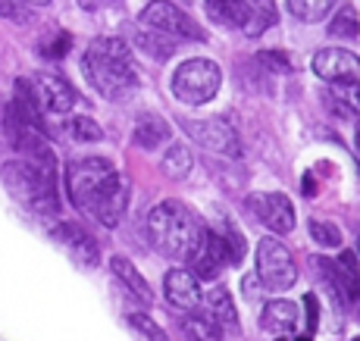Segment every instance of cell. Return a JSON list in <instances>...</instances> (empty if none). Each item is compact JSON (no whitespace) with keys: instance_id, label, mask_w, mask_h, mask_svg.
<instances>
[{"instance_id":"cell-4","label":"cell","mask_w":360,"mask_h":341,"mask_svg":"<svg viewBox=\"0 0 360 341\" xmlns=\"http://www.w3.org/2000/svg\"><path fill=\"white\" fill-rule=\"evenodd\" d=\"M200 232L198 213L188 210L182 200H163L148 213V238L157 254L169 257V260H185L195 250Z\"/></svg>"},{"instance_id":"cell-38","label":"cell","mask_w":360,"mask_h":341,"mask_svg":"<svg viewBox=\"0 0 360 341\" xmlns=\"http://www.w3.org/2000/svg\"><path fill=\"white\" fill-rule=\"evenodd\" d=\"M357 254H360V232H357Z\"/></svg>"},{"instance_id":"cell-14","label":"cell","mask_w":360,"mask_h":341,"mask_svg":"<svg viewBox=\"0 0 360 341\" xmlns=\"http://www.w3.org/2000/svg\"><path fill=\"white\" fill-rule=\"evenodd\" d=\"M198 282L200 279L191 273V269H182V266L169 269L166 279H163L166 301H169L172 307H179V310H195L200 304V285Z\"/></svg>"},{"instance_id":"cell-30","label":"cell","mask_w":360,"mask_h":341,"mask_svg":"<svg viewBox=\"0 0 360 341\" xmlns=\"http://www.w3.org/2000/svg\"><path fill=\"white\" fill-rule=\"evenodd\" d=\"M257 63L263 69H269V72H292V57L282 51H260L257 53Z\"/></svg>"},{"instance_id":"cell-19","label":"cell","mask_w":360,"mask_h":341,"mask_svg":"<svg viewBox=\"0 0 360 341\" xmlns=\"http://www.w3.org/2000/svg\"><path fill=\"white\" fill-rule=\"evenodd\" d=\"M163 141H169V122L157 113H144L141 120L135 122V144L144 150L160 148Z\"/></svg>"},{"instance_id":"cell-36","label":"cell","mask_w":360,"mask_h":341,"mask_svg":"<svg viewBox=\"0 0 360 341\" xmlns=\"http://www.w3.org/2000/svg\"><path fill=\"white\" fill-rule=\"evenodd\" d=\"M354 150H357V157H360V125H357V135H354Z\"/></svg>"},{"instance_id":"cell-6","label":"cell","mask_w":360,"mask_h":341,"mask_svg":"<svg viewBox=\"0 0 360 341\" xmlns=\"http://www.w3.org/2000/svg\"><path fill=\"white\" fill-rule=\"evenodd\" d=\"M257 279L273 291H285L295 285V279H297L295 260L279 238H269L266 235L257 245Z\"/></svg>"},{"instance_id":"cell-18","label":"cell","mask_w":360,"mask_h":341,"mask_svg":"<svg viewBox=\"0 0 360 341\" xmlns=\"http://www.w3.org/2000/svg\"><path fill=\"white\" fill-rule=\"evenodd\" d=\"M207 16L223 29H241L248 25V0H204Z\"/></svg>"},{"instance_id":"cell-24","label":"cell","mask_w":360,"mask_h":341,"mask_svg":"<svg viewBox=\"0 0 360 341\" xmlns=\"http://www.w3.org/2000/svg\"><path fill=\"white\" fill-rule=\"evenodd\" d=\"M329 34H332V38H342V41H354L357 38V34H360V19H357L354 6H342V10L332 16Z\"/></svg>"},{"instance_id":"cell-8","label":"cell","mask_w":360,"mask_h":341,"mask_svg":"<svg viewBox=\"0 0 360 341\" xmlns=\"http://www.w3.org/2000/svg\"><path fill=\"white\" fill-rule=\"evenodd\" d=\"M182 129L191 135V141H198L200 148H207L210 154L219 157H241V141H238V131L232 129L229 120H185Z\"/></svg>"},{"instance_id":"cell-22","label":"cell","mask_w":360,"mask_h":341,"mask_svg":"<svg viewBox=\"0 0 360 341\" xmlns=\"http://www.w3.org/2000/svg\"><path fill=\"white\" fill-rule=\"evenodd\" d=\"M138 47H141L144 53H150L154 60H169L172 53H176V47H179V41L172 38V34H166V32H157V29H144V32H138Z\"/></svg>"},{"instance_id":"cell-2","label":"cell","mask_w":360,"mask_h":341,"mask_svg":"<svg viewBox=\"0 0 360 341\" xmlns=\"http://www.w3.org/2000/svg\"><path fill=\"white\" fill-rule=\"evenodd\" d=\"M88 85L107 101H126L138 88V66L129 44L120 38H94L82 57Z\"/></svg>"},{"instance_id":"cell-31","label":"cell","mask_w":360,"mask_h":341,"mask_svg":"<svg viewBox=\"0 0 360 341\" xmlns=\"http://www.w3.org/2000/svg\"><path fill=\"white\" fill-rule=\"evenodd\" d=\"M0 16L16 25H25L29 22V4L25 0H0Z\"/></svg>"},{"instance_id":"cell-33","label":"cell","mask_w":360,"mask_h":341,"mask_svg":"<svg viewBox=\"0 0 360 341\" xmlns=\"http://www.w3.org/2000/svg\"><path fill=\"white\" fill-rule=\"evenodd\" d=\"M304 310H307V332H314L320 326V307H316V297L307 295L304 297Z\"/></svg>"},{"instance_id":"cell-26","label":"cell","mask_w":360,"mask_h":341,"mask_svg":"<svg viewBox=\"0 0 360 341\" xmlns=\"http://www.w3.org/2000/svg\"><path fill=\"white\" fill-rule=\"evenodd\" d=\"M332 4L335 0H288V10L301 22H316V19H323L332 10Z\"/></svg>"},{"instance_id":"cell-1","label":"cell","mask_w":360,"mask_h":341,"mask_svg":"<svg viewBox=\"0 0 360 341\" xmlns=\"http://www.w3.org/2000/svg\"><path fill=\"white\" fill-rule=\"evenodd\" d=\"M66 191L75 210L94 217L101 226H120L129 204L126 179L103 157H82L66 166Z\"/></svg>"},{"instance_id":"cell-28","label":"cell","mask_w":360,"mask_h":341,"mask_svg":"<svg viewBox=\"0 0 360 341\" xmlns=\"http://www.w3.org/2000/svg\"><path fill=\"white\" fill-rule=\"evenodd\" d=\"M226 241V250H229V263H241L248 254V245H245V235L232 226V222H223V229H217Z\"/></svg>"},{"instance_id":"cell-16","label":"cell","mask_w":360,"mask_h":341,"mask_svg":"<svg viewBox=\"0 0 360 341\" xmlns=\"http://www.w3.org/2000/svg\"><path fill=\"white\" fill-rule=\"evenodd\" d=\"M297 319L301 316L292 301H269L260 313V329L269 335H295Z\"/></svg>"},{"instance_id":"cell-21","label":"cell","mask_w":360,"mask_h":341,"mask_svg":"<svg viewBox=\"0 0 360 341\" xmlns=\"http://www.w3.org/2000/svg\"><path fill=\"white\" fill-rule=\"evenodd\" d=\"M276 25V4L273 0H248V25L245 34L248 38H257L266 29Z\"/></svg>"},{"instance_id":"cell-17","label":"cell","mask_w":360,"mask_h":341,"mask_svg":"<svg viewBox=\"0 0 360 341\" xmlns=\"http://www.w3.org/2000/svg\"><path fill=\"white\" fill-rule=\"evenodd\" d=\"M110 269H113V276L122 282V288H126L129 295L135 297L138 304H141V307H150V301H154V295H150V285L135 269V263H131L129 257H113V260H110Z\"/></svg>"},{"instance_id":"cell-27","label":"cell","mask_w":360,"mask_h":341,"mask_svg":"<svg viewBox=\"0 0 360 341\" xmlns=\"http://www.w3.org/2000/svg\"><path fill=\"white\" fill-rule=\"evenodd\" d=\"M182 332L191 338H200V341H213V338H219V323L210 313H207V316H191L182 323Z\"/></svg>"},{"instance_id":"cell-35","label":"cell","mask_w":360,"mask_h":341,"mask_svg":"<svg viewBox=\"0 0 360 341\" xmlns=\"http://www.w3.org/2000/svg\"><path fill=\"white\" fill-rule=\"evenodd\" d=\"M304 194H307V198H314V194H316V185H314V176H307V179H304Z\"/></svg>"},{"instance_id":"cell-13","label":"cell","mask_w":360,"mask_h":341,"mask_svg":"<svg viewBox=\"0 0 360 341\" xmlns=\"http://www.w3.org/2000/svg\"><path fill=\"white\" fill-rule=\"evenodd\" d=\"M53 241H57L60 247H66L69 257H72L79 266H85V269L98 266L101 250H98V245H94V238L79 226V222H60V226L53 229Z\"/></svg>"},{"instance_id":"cell-7","label":"cell","mask_w":360,"mask_h":341,"mask_svg":"<svg viewBox=\"0 0 360 341\" xmlns=\"http://www.w3.org/2000/svg\"><path fill=\"white\" fill-rule=\"evenodd\" d=\"M141 22L148 25V29H157V32L172 34V38L207 41L204 29H200V25L185 10H179L176 4H169V0H150V4L141 10Z\"/></svg>"},{"instance_id":"cell-20","label":"cell","mask_w":360,"mask_h":341,"mask_svg":"<svg viewBox=\"0 0 360 341\" xmlns=\"http://www.w3.org/2000/svg\"><path fill=\"white\" fill-rule=\"evenodd\" d=\"M204 301H207V313H210L219 326H226V329H238V310H235L232 295L223 288V285L213 288V291H207Z\"/></svg>"},{"instance_id":"cell-3","label":"cell","mask_w":360,"mask_h":341,"mask_svg":"<svg viewBox=\"0 0 360 341\" xmlns=\"http://www.w3.org/2000/svg\"><path fill=\"white\" fill-rule=\"evenodd\" d=\"M0 179H4L6 191L32 213H38V217H57L60 213L57 163H38L29 157L6 160Z\"/></svg>"},{"instance_id":"cell-15","label":"cell","mask_w":360,"mask_h":341,"mask_svg":"<svg viewBox=\"0 0 360 341\" xmlns=\"http://www.w3.org/2000/svg\"><path fill=\"white\" fill-rule=\"evenodd\" d=\"M326 107L342 120H360V79L329 82Z\"/></svg>"},{"instance_id":"cell-9","label":"cell","mask_w":360,"mask_h":341,"mask_svg":"<svg viewBox=\"0 0 360 341\" xmlns=\"http://www.w3.org/2000/svg\"><path fill=\"white\" fill-rule=\"evenodd\" d=\"M248 210H251V217L257 219L260 226H266L269 232H276V235H285L295 229V207L282 191L251 194V198H248Z\"/></svg>"},{"instance_id":"cell-25","label":"cell","mask_w":360,"mask_h":341,"mask_svg":"<svg viewBox=\"0 0 360 341\" xmlns=\"http://www.w3.org/2000/svg\"><path fill=\"white\" fill-rule=\"evenodd\" d=\"M66 131H69V138L79 141V144H94V141H101L103 138V129L91 120V116H69Z\"/></svg>"},{"instance_id":"cell-12","label":"cell","mask_w":360,"mask_h":341,"mask_svg":"<svg viewBox=\"0 0 360 341\" xmlns=\"http://www.w3.org/2000/svg\"><path fill=\"white\" fill-rule=\"evenodd\" d=\"M316 79L323 82H342V79H360V57L342 47H326V51H316L310 60Z\"/></svg>"},{"instance_id":"cell-37","label":"cell","mask_w":360,"mask_h":341,"mask_svg":"<svg viewBox=\"0 0 360 341\" xmlns=\"http://www.w3.org/2000/svg\"><path fill=\"white\" fill-rule=\"evenodd\" d=\"M25 4H34V6H44V4H51V0H25Z\"/></svg>"},{"instance_id":"cell-32","label":"cell","mask_w":360,"mask_h":341,"mask_svg":"<svg viewBox=\"0 0 360 341\" xmlns=\"http://www.w3.org/2000/svg\"><path fill=\"white\" fill-rule=\"evenodd\" d=\"M129 326L135 332H141V335H148V338H154V341H163L166 338V332L160 329V326H154L144 313H129Z\"/></svg>"},{"instance_id":"cell-23","label":"cell","mask_w":360,"mask_h":341,"mask_svg":"<svg viewBox=\"0 0 360 341\" xmlns=\"http://www.w3.org/2000/svg\"><path fill=\"white\" fill-rule=\"evenodd\" d=\"M191 169H195L191 148L188 144H172V148L166 150V157H163V172L169 179H176V182H182V179L191 176Z\"/></svg>"},{"instance_id":"cell-39","label":"cell","mask_w":360,"mask_h":341,"mask_svg":"<svg viewBox=\"0 0 360 341\" xmlns=\"http://www.w3.org/2000/svg\"><path fill=\"white\" fill-rule=\"evenodd\" d=\"M357 291H360V279H357Z\"/></svg>"},{"instance_id":"cell-5","label":"cell","mask_w":360,"mask_h":341,"mask_svg":"<svg viewBox=\"0 0 360 341\" xmlns=\"http://www.w3.org/2000/svg\"><path fill=\"white\" fill-rule=\"evenodd\" d=\"M223 85V69L213 60H185L182 66L172 72V94L176 101L191 103V107H200V103L213 101Z\"/></svg>"},{"instance_id":"cell-11","label":"cell","mask_w":360,"mask_h":341,"mask_svg":"<svg viewBox=\"0 0 360 341\" xmlns=\"http://www.w3.org/2000/svg\"><path fill=\"white\" fill-rule=\"evenodd\" d=\"M29 82H32V91H34V101H38L41 113L66 116L69 110L75 107V91H72V85H69L63 75L34 72Z\"/></svg>"},{"instance_id":"cell-29","label":"cell","mask_w":360,"mask_h":341,"mask_svg":"<svg viewBox=\"0 0 360 341\" xmlns=\"http://www.w3.org/2000/svg\"><path fill=\"white\" fill-rule=\"evenodd\" d=\"M310 235H314V241L323 247H342V232H338L332 222L310 219Z\"/></svg>"},{"instance_id":"cell-10","label":"cell","mask_w":360,"mask_h":341,"mask_svg":"<svg viewBox=\"0 0 360 341\" xmlns=\"http://www.w3.org/2000/svg\"><path fill=\"white\" fill-rule=\"evenodd\" d=\"M185 263L191 266V273L198 279H217L226 266H229V250H226V241L217 229H204L198 238L195 250L185 257Z\"/></svg>"},{"instance_id":"cell-34","label":"cell","mask_w":360,"mask_h":341,"mask_svg":"<svg viewBox=\"0 0 360 341\" xmlns=\"http://www.w3.org/2000/svg\"><path fill=\"white\" fill-rule=\"evenodd\" d=\"M66 51H69V34H63V32H60L57 38H53V44H47V47H44L47 57H63Z\"/></svg>"}]
</instances>
